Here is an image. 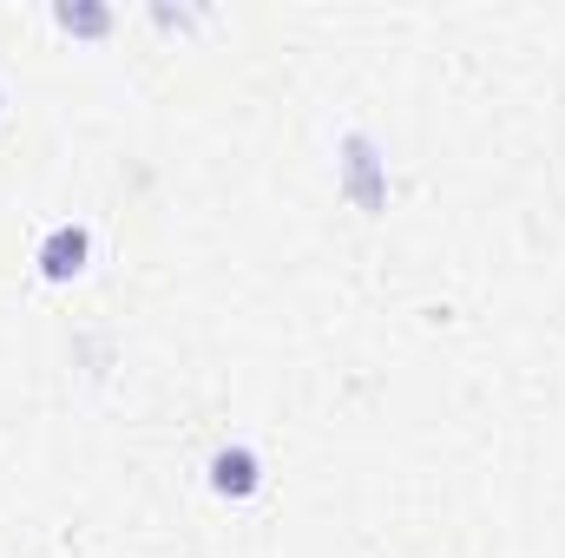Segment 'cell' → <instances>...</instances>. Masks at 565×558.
Returning <instances> with one entry per match:
<instances>
[{
    "label": "cell",
    "mask_w": 565,
    "mask_h": 558,
    "mask_svg": "<svg viewBox=\"0 0 565 558\" xmlns=\"http://www.w3.org/2000/svg\"><path fill=\"white\" fill-rule=\"evenodd\" d=\"M335 191H342L362 217H382V211H388L395 184H388V151L375 144V132L349 126V132L335 139Z\"/></svg>",
    "instance_id": "1"
},
{
    "label": "cell",
    "mask_w": 565,
    "mask_h": 558,
    "mask_svg": "<svg viewBox=\"0 0 565 558\" xmlns=\"http://www.w3.org/2000/svg\"><path fill=\"white\" fill-rule=\"evenodd\" d=\"M86 270H93V224H79V217L53 224L40 237V250H33V277L46 282V289H66V282H79Z\"/></svg>",
    "instance_id": "2"
},
{
    "label": "cell",
    "mask_w": 565,
    "mask_h": 558,
    "mask_svg": "<svg viewBox=\"0 0 565 558\" xmlns=\"http://www.w3.org/2000/svg\"><path fill=\"white\" fill-rule=\"evenodd\" d=\"M264 453L250 447V440H224L211 460H204V486L224 500V506H250L257 493H264Z\"/></svg>",
    "instance_id": "3"
},
{
    "label": "cell",
    "mask_w": 565,
    "mask_h": 558,
    "mask_svg": "<svg viewBox=\"0 0 565 558\" xmlns=\"http://www.w3.org/2000/svg\"><path fill=\"white\" fill-rule=\"evenodd\" d=\"M53 26H60L66 40H106V33L119 26V13H113L106 0H53Z\"/></svg>",
    "instance_id": "4"
},
{
    "label": "cell",
    "mask_w": 565,
    "mask_h": 558,
    "mask_svg": "<svg viewBox=\"0 0 565 558\" xmlns=\"http://www.w3.org/2000/svg\"><path fill=\"white\" fill-rule=\"evenodd\" d=\"M145 13H151V26H158V33H191V26L204 20L198 7H164V0H151Z\"/></svg>",
    "instance_id": "5"
},
{
    "label": "cell",
    "mask_w": 565,
    "mask_h": 558,
    "mask_svg": "<svg viewBox=\"0 0 565 558\" xmlns=\"http://www.w3.org/2000/svg\"><path fill=\"white\" fill-rule=\"evenodd\" d=\"M0 112H7V86H0Z\"/></svg>",
    "instance_id": "6"
}]
</instances>
